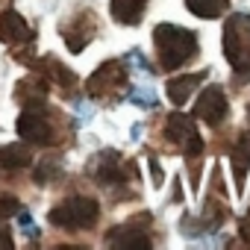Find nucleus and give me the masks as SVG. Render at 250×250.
Wrapping results in <instances>:
<instances>
[{
  "label": "nucleus",
  "instance_id": "nucleus-1",
  "mask_svg": "<svg viewBox=\"0 0 250 250\" xmlns=\"http://www.w3.org/2000/svg\"><path fill=\"white\" fill-rule=\"evenodd\" d=\"M88 177L103 186L115 200H124L121 188H130L139 183V168L133 159H124L118 150H100L88 159Z\"/></svg>",
  "mask_w": 250,
  "mask_h": 250
},
{
  "label": "nucleus",
  "instance_id": "nucleus-2",
  "mask_svg": "<svg viewBox=\"0 0 250 250\" xmlns=\"http://www.w3.org/2000/svg\"><path fill=\"white\" fill-rule=\"evenodd\" d=\"M153 47L162 71H177L197 56V36L177 24H159L153 30Z\"/></svg>",
  "mask_w": 250,
  "mask_h": 250
},
{
  "label": "nucleus",
  "instance_id": "nucleus-3",
  "mask_svg": "<svg viewBox=\"0 0 250 250\" xmlns=\"http://www.w3.org/2000/svg\"><path fill=\"white\" fill-rule=\"evenodd\" d=\"M224 56L232 65V77L235 83H247L250 80V15L247 12H235L227 18L224 24Z\"/></svg>",
  "mask_w": 250,
  "mask_h": 250
},
{
  "label": "nucleus",
  "instance_id": "nucleus-4",
  "mask_svg": "<svg viewBox=\"0 0 250 250\" xmlns=\"http://www.w3.org/2000/svg\"><path fill=\"white\" fill-rule=\"evenodd\" d=\"M209 188H212V191H209V197H206V203H203V212H200L197 218H188V215H186V218L180 221V227H183V232H186L188 238H197V235H206V232L218 229V227L224 224L227 212H229L221 165L212 168V186H209Z\"/></svg>",
  "mask_w": 250,
  "mask_h": 250
},
{
  "label": "nucleus",
  "instance_id": "nucleus-5",
  "mask_svg": "<svg viewBox=\"0 0 250 250\" xmlns=\"http://www.w3.org/2000/svg\"><path fill=\"white\" fill-rule=\"evenodd\" d=\"M100 218V203L94 197H85V194H74V197H65L62 203H56L50 212H47V221L59 229H91Z\"/></svg>",
  "mask_w": 250,
  "mask_h": 250
},
{
  "label": "nucleus",
  "instance_id": "nucleus-6",
  "mask_svg": "<svg viewBox=\"0 0 250 250\" xmlns=\"http://www.w3.org/2000/svg\"><path fill=\"white\" fill-rule=\"evenodd\" d=\"M162 136H165V145L171 150H180L188 159H200L203 153V139L194 127V118L191 115H183V112H171L162 124Z\"/></svg>",
  "mask_w": 250,
  "mask_h": 250
},
{
  "label": "nucleus",
  "instance_id": "nucleus-7",
  "mask_svg": "<svg viewBox=\"0 0 250 250\" xmlns=\"http://www.w3.org/2000/svg\"><path fill=\"white\" fill-rule=\"evenodd\" d=\"M106 247H124V250H145L153 244V215L150 212H139L133 218H127L124 224L112 227L103 238Z\"/></svg>",
  "mask_w": 250,
  "mask_h": 250
},
{
  "label": "nucleus",
  "instance_id": "nucleus-8",
  "mask_svg": "<svg viewBox=\"0 0 250 250\" xmlns=\"http://www.w3.org/2000/svg\"><path fill=\"white\" fill-rule=\"evenodd\" d=\"M15 130L24 142H33V145H56V127H53V118H50V109L47 103L42 106H27L15 124Z\"/></svg>",
  "mask_w": 250,
  "mask_h": 250
},
{
  "label": "nucleus",
  "instance_id": "nucleus-9",
  "mask_svg": "<svg viewBox=\"0 0 250 250\" xmlns=\"http://www.w3.org/2000/svg\"><path fill=\"white\" fill-rule=\"evenodd\" d=\"M127 85V59H106L85 83L88 97L106 100L112 94H121V88Z\"/></svg>",
  "mask_w": 250,
  "mask_h": 250
},
{
  "label": "nucleus",
  "instance_id": "nucleus-10",
  "mask_svg": "<svg viewBox=\"0 0 250 250\" xmlns=\"http://www.w3.org/2000/svg\"><path fill=\"white\" fill-rule=\"evenodd\" d=\"M227 112H229V103H227L224 85H218V83L206 85V88L200 91V97H197L194 109H191V115H194V118H200V121H206L209 127H218V124H224Z\"/></svg>",
  "mask_w": 250,
  "mask_h": 250
},
{
  "label": "nucleus",
  "instance_id": "nucleus-11",
  "mask_svg": "<svg viewBox=\"0 0 250 250\" xmlns=\"http://www.w3.org/2000/svg\"><path fill=\"white\" fill-rule=\"evenodd\" d=\"M97 15L91 12V9H83V12H77L65 27H62V39H65V44H68V50L71 53H83L85 50V44L97 36Z\"/></svg>",
  "mask_w": 250,
  "mask_h": 250
},
{
  "label": "nucleus",
  "instance_id": "nucleus-12",
  "mask_svg": "<svg viewBox=\"0 0 250 250\" xmlns=\"http://www.w3.org/2000/svg\"><path fill=\"white\" fill-rule=\"evenodd\" d=\"M33 71H39L47 83H53V85H59L62 91H68V97H71V91L77 88V74H74L71 68H65L56 56H42L39 62H33Z\"/></svg>",
  "mask_w": 250,
  "mask_h": 250
},
{
  "label": "nucleus",
  "instance_id": "nucleus-13",
  "mask_svg": "<svg viewBox=\"0 0 250 250\" xmlns=\"http://www.w3.org/2000/svg\"><path fill=\"white\" fill-rule=\"evenodd\" d=\"M30 39H33V30L15 9L0 12V42L9 44V47H18V44H24Z\"/></svg>",
  "mask_w": 250,
  "mask_h": 250
},
{
  "label": "nucleus",
  "instance_id": "nucleus-14",
  "mask_svg": "<svg viewBox=\"0 0 250 250\" xmlns=\"http://www.w3.org/2000/svg\"><path fill=\"white\" fill-rule=\"evenodd\" d=\"M209 77V71H197V74H183V77H171L168 80V100L174 106H186L191 100V94L200 88V83Z\"/></svg>",
  "mask_w": 250,
  "mask_h": 250
},
{
  "label": "nucleus",
  "instance_id": "nucleus-15",
  "mask_svg": "<svg viewBox=\"0 0 250 250\" xmlns=\"http://www.w3.org/2000/svg\"><path fill=\"white\" fill-rule=\"evenodd\" d=\"M229 165H232V180H235V191H244L247 183V171H250V136L238 133L232 150H229Z\"/></svg>",
  "mask_w": 250,
  "mask_h": 250
},
{
  "label": "nucleus",
  "instance_id": "nucleus-16",
  "mask_svg": "<svg viewBox=\"0 0 250 250\" xmlns=\"http://www.w3.org/2000/svg\"><path fill=\"white\" fill-rule=\"evenodd\" d=\"M15 97L21 100V103H27V106H42V103H47V80L36 71V74H30V77H24L18 85H15Z\"/></svg>",
  "mask_w": 250,
  "mask_h": 250
},
{
  "label": "nucleus",
  "instance_id": "nucleus-17",
  "mask_svg": "<svg viewBox=\"0 0 250 250\" xmlns=\"http://www.w3.org/2000/svg\"><path fill=\"white\" fill-rule=\"evenodd\" d=\"M147 6V0H112V18L118 24H127L136 27L142 21V12Z\"/></svg>",
  "mask_w": 250,
  "mask_h": 250
},
{
  "label": "nucleus",
  "instance_id": "nucleus-18",
  "mask_svg": "<svg viewBox=\"0 0 250 250\" xmlns=\"http://www.w3.org/2000/svg\"><path fill=\"white\" fill-rule=\"evenodd\" d=\"M30 162H33V153L24 142H12V145L0 147V168L15 171V168H27Z\"/></svg>",
  "mask_w": 250,
  "mask_h": 250
},
{
  "label": "nucleus",
  "instance_id": "nucleus-19",
  "mask_svg": "<svg viewBox=\"0 0 250 250\" xmlns=\"http://www.w3.org/2000/svg\"><path fill=\"white\" fill-rule=\"evenodd\" d=\"M62 174H65L62 156H44V159L36 165V171H33V180H36L39 186H47V183H56Z\"/></svg>",
  "mask_w": 250,
  "mask_h": 250
},
{
  "label": "nucleus",
  "instance_id": "nucleus-20",
  "mask_svg": "<svg viewBox=\"0 0 250 250\" xmlns=\"http://www.w3.org/2000/svg\"><path fill=\"white\" fill-rule=\"evenodd\" d=\"M229 6V0H186V9L197 18H218Z\"/></svg>",
  "mask_w": 250,
  "mask_h": 250
},
{
  "label": "nucleus",
  "instance_id": "nucleus-21",
  "mask_svg": "<svg viewBox=\"0 0 250 250\" xmlns=\"http://www.w3.org/2000/svg\"><path fill=\"white\" fill-rule=\"evenodd\" d=\"M127 100H130V103H136L139 109H153V106L159 103V97L153 94V88H133Z\"/></svg>",
  "mask_w": 250,
  "mask_h": 250
},
{
  "label": "nucleus",
  "instance_id": "nucleus-22",
  "mask_svg": "<svg viewBox=\"0 0 250 250\" xmlns=\"http://www.w3.org/2000/svg\"><path fill=\"white\" fill-rule=\"evenodd\" d=\"M18 209H21L18 197H12V194L0 197V221H3V218H9V215H18Z\"/></svg>",
  "mask_w": 250,
  "mask_h": 250
},
{
  "label": "nucleus",
  "instance_id": "nucleus-23",
  "mask_svg": "<svg viewBox=\"0 0 250 250\" xmlns=\"http://www.w3.org/2000/svg\"><path fill=\"white\" fill-rule=\"evenodd\" d=\"M147 165H150V177H153V186H162V165H159V159L153 156V153H147Z\"/></svg>",
  "mask_w": 250,
  "mask_h": 250
},
{
  "label": "nucleus",
  "instance_id": "nucleus-24",
  "mask_svg": "<svg viewBox=\"0 0 250 250\" xmlns=\"http://www.w3.org/2000/svg\"><path fill=\"white\" fill-rule=\"evenodd\" d=\"M124 59H127V62H136V65H139L142 71H147V74H153V68H150V62H147V59L142 56V50H130L127 56H124Z\"/></svg>",
  "mask_w": 250,
  "mask_h": 250
},
{
  "label": "nucleus",
  "instance_id": "nucleus-25",
  "mask_svg": "<svg viewBox=\"0 0 250 250\" xmlns=\"http://www.w3.org/2000/svg\"><path fill=\"white\" fill-rule=\"evenodd\" d=\"M238 235H241V241L250 247V209L241 215V221H238Z\"/></svg>",
  "mask_w": 250,
  "mask_h": 250
},
{
  "label": "nucleus",
  "instance_id": "nucleus-26",
  "mask_svg": "<svg viewBox=\"0 0 250 250\" xmlns=\"http://www.w3.org/2000/svg\"><path fill=\"white\" fill-rule=\"evenodd\" d=\"M12 247H15V241H12L9 227H6V224H0V250H12Z\"/></svg>",
  "mask_w": 250,
  "mask_h": 250
},
{
  "label": "nucleus",
  "instance_id": "nucleus-27",
  "mask_svg": "<svg viewBox=\"0 0 250 250\" xmlns=\"http://www.w3.org/2000/svg\"><path fill=\"white\" fill-rule=\"evenodd\" d=\"M174 203H183V191H180V180H174Z\"/></svg>",
  "mask_w": 250,
  "mask_h": 250
},
{
  "label": "nucleus",
  "instance_id": "nucleus-28",
  "mask_svg": "<svg viewBox=\"0 0 250 250\" xmlns=\"http://www.w3.org/2000/svg\"><path fill=\"white\" fill-rule=\"evenodd\" d=\"M247 118H250V103H247Z\"/></svg>",
  "mask_w": 250,
  "mask_h": 250
}]
</instances>
